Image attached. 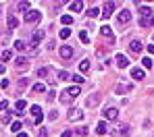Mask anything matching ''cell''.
Returning <instances> with one entry per match:
<instances>
[{
    "mask_svg": "<svg viewBox=\"0 0 154 137\" xmlns=\"http://www.w3.org/2000/svg\"><path fill=\"white\" fill-rule=\"evenodd\" d=\"M140 25H142V27H152V25H154V13H152V8H148V6H142L140 8Z\"/></svg>",
    "mask_w": 154,
    "mask_h": 137,
    "instance_id": "1",
    "label": "cell"
},
{
    "mask_svg": "<svg viewBox=\"0 0 154 137\" xmlns=\"http://www.w3.org/2000/svg\"><path fill=\"white\" fill-rule=\"evenodd\" d=\"M29 110H31V114L35 116V125H40V123L44 121V112H42V108H40L38 104H33V106H31Z\"/></svg>",
    "mask_w": 154,
    "mask_h": 137,
    "instance_id": "2",
    "label": "cell"
},
{
    "mask_svg": "<svg viewBox=\"0 0 154 137\" xmlns=\"http://www.w3.org/2000/svg\"><path fill=\"white\" fill-rule=\"evenodd\" d=\"M100 93H92V96H88V100H85V106L88 108H94V106H98L100 104Z\"/></svg>",
    "mask_w": 154,
    "mask_h": 137,
    "instance_id": "3",
    "label": "cell"
},
{
    "mask_svg": "<svg viewBox=\"0 0 154 137\" xmlns=\"http://www.w3.org/2000/svg\"><path fill=\"white\" fill-rule=\"evenodd\" d=\"M104 118L106 121H117V118H119V110L117 108H106L104 110Z\"/></svg>",
    "mask_w": 154,
    "mask_h": 137,
    "instance_id": "4",
    "label": "cell"
},
{
    "mask_svg": "<svg viewBox=\"0 0 154 137\" xmlns=\"http://www.w3.org/2000/svg\"><path fill=\"white\" fill-rule=\"evenodd\" d=\"M58 54H60V58H65V60H69V58L73 56V48H71V46H60Z\"/></svg>",
    "mask_w": 154,
    "mask_h": 137,
    "instance_id": "5",
    "label": "cell"
},
{
    "mask_svg": "<svg viewBox=\"0 0 154 137\" xmlns=\"http://www.w3.org/2000/svg\"><path fill=\"white\" fill-rule=\"evenodd\" d=\"M42 40H44V31H42V29H35V31H33V42H31V50H35V46H38Z\"/></svg>",
    "mask_w": 154,
    "mask_h": 137,
    "instance_id": "6",
    "label": "cell"
},
{
    "mask_svg": "<svg viewBox=\"0 0 154 137\" xmlns=\"http://www.w3.org/2000/svg\"><path fill=\"white\" fill-rule=\"evenodd\" d=\"M117 19H119V23H121V25H127V23L131 21V13H129V11H125V8H123V11L119 13V17H117Z\"/></svg>",
    "mask_w": 154,
    "mask_h": 137,
    "instance_id": "7",
    "label": "cell"
},
{
    "mask_svg": "<svg viewBox=\"0 0 154 137\" xmlns=\"http://www.w3.org/2000/svg\"><path fill=\"white\" fill-rule=\"evenodd\" d=\"M40 11H29V13H27L25 15V23H35V21H38L40 19Z\"/></svg>",
    "mask_w": 154,
    "mask_h": 137,
    "instance_id": "8",
    "label": "cell"
},
{
    "mask_svg": "<svg viewBox=\"0 0 154 137\" xmlns=\"http://www.w3.org/2000/svg\"><path fill=\"white\" fill-rule=\"evenodd\" d=\"M129 50H131V52H133V54H140V52H142V50H144V44H142V42H140V40H133V42H131V44H129Z\"/></svg>",
    "mask_w": 154,
    "mask_h": 137,
    "instance_id": "9",
    "label": "cell"
},
{
    "mask_svg": "<svg viewBox=\"0 0 154 137\" xmlns=\"http://www.w3.org/2000/svg\"><path fill=\"white\" fill-rule=\"evenodd\" d=\"M113 11H115V2H106L104 8H102V17H104V19H108V17L113 15Z\"/></svg>",
    "mask_w": 154,
    "mask_h": 137,
    "instance_id": "10",
    "label": "cell"
},
{
    "mask_svg": "<svg viewBox=\"0 0 154 137\" xmlns=\"http://www.w3.org/2000/svg\"><path fill=\"white\" fill-rule=\"evenodd\" d=\"M131 77H133L135 81H142L144 77H146V73H144V68L138 66V68H131Z\"/></svg>",
    "mask_w": 154,
    "mask_h": 137,
    "instance_id": "11",
    "label": "cell"
},
{
    "mask_svg": "<svg viewBox=\"0 0 154 137\" xmlns=\"http://www.w3.org/2000/svg\"><path fill=\"white\" fill-rule=\"evenodd\" d=\"M69 118H71V121H81V118H83V112H81L79 108H73L69 112Z\"/></svg>",
    "mask_w": 154,
    "mask_h": 137,
    "instance_id": "12",
    "label": "cell"
},
{
    "mask_svg": "<svg viewBox=\"0 0 154 137\" xmlns=\"http://www.w3.org/2000/svg\"><path fill=\"white\" fill-rule=\"evenodd\" d=\"M115 60H117V64H119L121 68H127V66H129L127 56H123V54H117V58H115Z\"/></svg>",
    "mask_w": 154,
    "mask_h": 137,
    "instance_id": "13",
    "label": "cell"
},
{
    "mask_svg": "<svg viewBox=\"0 0 154 137\" xmlns=\"http://www.w3.org/2000/svg\"><path fill=\"white\" fill-rule=\"evenodd\" d=\"M15 64H17V68H27V66H29V60H27L25 56H19L15 60Z\"/></svg>",
    "mask_w": 154,
    "mask_h": 137,
    "instance_id": "14",
    "label": "cell"
},
{
    "mask_svg": "<svg viewBox=\"0 0 154 137\" xmlns=\"http://www.w3.org/2000/svg\"><path fill=\"white\" fill-rule=\"evenodd\" d=\"M96 133H98V135H106V133H108V125H106L104 121H102V123H98V127H96Z\"/></svg>",
    "mask_w": 154,
    "mask_h": 137,
    "instance_id": "15",
    "label": "cell"
},
{
    "mask_svg": "<svg viewBox=\"0 0 154 137\" xmlns=\"http://www.w3.org/2000/svg\"><path fill=\"white\" fill-rule=\"evenodd\" d=\"M100 31H102V36H106L108 40L113 42V27H111V25H102V29H100Z\"/></svg>",
    "mask_w": 154,
    "mask_h": 137,
    "instance_id": "16",
    "label": "cell"
},
{
    "mask_svg": "<svg viewBox=\"0 0 154 137\" xmlns=\"http://www.w3.org/2000/svg\"><path fill=\"white\" fill-rule=\"evenodd\" d=\"M65 91H67V96H69V98H73V100L79 96V87H77V85H75V87H69V89H65Z\"/></svg>",
    "mask_w": 154,
    "mask_h": 137,
    "instance_id": "17",
    "label": "cell"
},
{
    "mask_svg": "<svg viewBox=\"0 0 154 137\" xmlns=\"http://www.w3.org/2000/svg\"><path fill=\"white\" fill-rule=\"evenodd\" d=\"M81 8H83V2H81V0H75V2H71V11H75V13H79Z\"/></svg>",
    "mask_w": 154,
    "mask_h": 137,
    "instance_id": "18",
    "label": "cell"
},
{
    "mask_svg": "<svg viewBox=\"0 0 154 137\" xmlns=\"http://www.w3.org/2000/svg\"><path fill=\"white\" fill-rule=\"evenodd\" d=\"M60 23L67 27V25H71V23H73V17H71V15H62V17H60Z\"/></svg>",
    "mask_w": 154,
    "mask_h": 137,
    "instance_id": "19",
    "label": "cell"
},
{
    "mask_svg": "<svg viewBox=\"0 0 154 137\" xmlns=\"http://www.w3.org/2000/svg\"><path fill=\"white\" fill-rule=\"evenodd\" d=\"M33 91H35V93H44V91H46V85H44L42 81L35 83V85H33Z\"/></svg>",
    "mask_w": 154,
    "mask_h": 137,
    "instance_id": "20",
    "label": "cell"
},
{
    "mask_svg": "<svg viewBox=\"0 0 154 137\" xmlns=\"http://www.w3.org/2000/svg\"><path fill=\"white\" fill-rule=\"evenodd\" d=\"M129 89H131L129 85H123V83H119V85L115 87V91H117V93H125V91H129Z\"/></svg>",
    "mask_w": 154,
    "mask_h": 137,
    "instance_id": "21",
    "label": "cell"
},
{
    "mask_svg": "<svg viewBox=\"0 0 154 137\" xmlns=\"http://www.w3.org/2000/svg\"><path fill=\"white\" fill-rule=\"evenodd\" d=\"M15 48L19 50V52H25V48H27V44H25L23 40H17V42H15Z\"/></svg>",
    "mask_w": 154,
    "mask_h": 137,
    "instance_id": "22",
    "label": "cell"
},
{
    "mask_svg": "<svg viewBox=\"0 0 154 137\" xmlns=\"http://www.w3.org/2000/svg\"><path fill=\"white\" fill-rule=\"evenodd\" d=\"M21 129H23V125H21L19 121H15V123L11 125V131H13V133H21Z\"/></svg>",
    "mask_w": 154,
    "mask_h": 137,
    "instance_id": "23",
    "label": "cell"
},
{
    "mask_svg": "<svg viewBox=\"0 0 154 137\" xmlns=\"http://www.w3.org/2000/svg\"><path fill=\"white\" fill-rule=\"evenodd\" d=\"M17 25H19V21H17L15 17H8V31H11V29H17Z\"/></svg>",
    "mask_w": 154,
    "mask_h": 137,
    "instance_id": "24",
    "label": "cell"
},
{
    "mask_svg": "<svg viewBox=\"0 0 154 137\" xmlns=\"http://www.w3.org/2000/svg\"><path fill=\"white\" fill-rule=\"evenodd\" d=\"M17 8H19L21 13H25V11L29 13V2H25V0H23V2H19V4H17Z\"/></svg>",
    "mask_w": 154,
    "mask_h": 137,
    "instance_id": "25",
    "label": "cell"
},
{
    "mask_svg": "<svg viewBox=\"0 0 154 137\" xmlns=\"http://www.w3.org/2000/svg\"><path fill=\"white\" fill-rule=\"evenodd\" d=\"M50 73V68L48 66H42V68H38V77H40V79H44V77H46Z\"/></svg>",
    "mask_w": 154,
    "mask_h": 137,
    "instance_id": "26",
    "label": "cell"
},
{
    "mask_svg": "<svg viewBox=\"0 0 154 137\" xmlns=\"http://www.w3.org/2000/svg\"><path fill=\"white\" fill-rule=\"evenodd\" d=\"M79 68H81V73H88L90 71V60H81L79 62Z\"/></svg>",
    "mask_w": 154,
    "mask_h": 137,
    "instance_id": "27",
    "label": "cell"
},
{
    "mask_svg": "<svg viewBox=\"0 0 154 137\" xmlns=\"http://www.w3.org/2000/svg\"><path fill=\"white\" fill-rule=\"evenodd\" d=\"M15 106H17V110L21 112V110H25V108H27V102H25V100H17V104H15Z\"/></svg>",
    "mask_w": 154,
    "mask_h": 137,
    "instance_id": "28",
    "label": "cell"
},
{
    "mask_svg": "<svg viewBox=\"0 0 154 137\" xmlns=\"http://www.w3.org/2000/svg\"><path fill=\"white\" fill-rule=\"evenodd\" d=\"M75 133H77L79 137H85V135H88V127H77Z\"/></svg>",
    "mask_w": 154,
    "mask_h": 137,
    "instance_id": "29",
    "label": "cell"
},
{
    "mask_svg": "<svg viewBox=\"0 0 154 137\" xmlns=\"http://www.w3.org/2000/svg\"><path fill=\"white\" fill-rule=\"evenodd\" d=\"M58 36H60L62 40H67V38L71 36V29H69V27H65V29H60V33H58Z\"/></svg>",
    "mask_w": 154,
    "mask_h": 137,
    "instance_id": "30",
    "label": "cell"
},
{
    "mask_svg": "<svg viewBox=\"0 0 154 137\" xmlns=\"http://www.w3.org/2000/svg\"><path fill=\"white\" fill-rule=\"evenodd\" d=\"M58 79H60V81H67V79H71V75H69L67 71H58Z\"/></svg>",
    "mask_w": 154,
    "mask_h": 137,
    "instance_id": "31",
    "label": "cell"
},
{
    "mask_svg": "<svg viewBox=\"0 0 154 137\" xmlns=\"http://www.w3.org/2000/svg\"><path fill=\"white\" fill-rule=\"evenodd\" d=\"M119 131H121V135H129L131 133V127L129 125H123V127H119Z\"/></svg>",
    "mask_w": 154,
    "mask_h": 137,
    "instance_id": "32",
    "label": "cell"
},
{
    "mask_svg": "<svg viewBox=\"0 0 154 137\" xmlns=\"http://www.w3.org/2000/svg\"><path fill=\"white\" fill-rule=\"evenodd\" d=\"M27 85H29V79H27V77H21V79H19V89L27 87Z\"/></svg>",
    "mask_w": 154,
    "mask_h": 137,
    "instance_id": "33",
    "label": "cell"
},
{
    "mask_svg": "<svg viewBox=\"0 0 154 137\" xmlns=\"http://www.w3.org/2000/svg\"><path fill=\"white\" fill-rule=\"evenodd\" d=\"M11 58H13V52L11 50H4L2 52V60H11Z\"/></svg>",
    "mask_w": 154,
    "mask_h": 137,
    "instance_id": "34",
    "label": "cell"
},
{
    "mask_svg": "<svg viewBox=\"0 0 154 137\" xmlns=\"http://www.w3.org/2000/svg\"><path fill=\"white\" fill-rule=\"evenodd\" d=\"M71 81H75L77 85H81V83H83V77H81V75H73V77H71Z\"/></svg>",
    "mask_w": 154,
    "mask_h": 137,
    "instance_id": "35",
    "label": "cell"
},
{
    "mask_svg": "<svg viewBox=\"0 0 154 137\" xmlns=\"http://www.w3.org/2000/svg\"><path fill=\"white\" fill-rule=\"evenodd\" d=\"M142 64H144V68H152V58H144Z\"/></svg>",
    "mask_w": 154,
    "mask_h": 137,
    "instance_id": "36",
    "label": "cell"
},
{
    "mask_svg": "<svg viewBox=\"0 0 154 137\" xmlns=\"http://www.w3.org/2000/svg\"><path fill=\"white\" fill-rule=\"evenodd\" d=\"M79 40L83 42V44H88V40H90V38H88V31H81V33H79Z\"/></svg>",
    "mask_w": 154,
    "mask_h": 137,
    "instance_id": "37",
    "label": "cell"
},
{
    "mask_svg": "<svg viewBox=\"0 0 154 137\" xmlns=\"http://www.w3.org/2000/svg\"><path fill=\"white\" fill-rule=\"evenodd\" d=\"M88 15H90V17H92V19H94V17H98V15H102V11H98V8H92V11H90Z\"/></svg>",
    "mask_w": 154,
    "mask_h": 137,
    "instance_id": "38",
    "label": "cell"
},
{
    "mask_svg": "<svg viewBox=\"0 0 154 137\" xmlns=\"http://www.w3.org/2000/svg\"><path fill=\"white\" fill-rule=\"evenodd\" d=\"M11 118H13V116H11V112H6V114L2 116V123H4V125H8V123H11Z\"/></svg>",
    "mask_w": 154,
    "mask_h": 137,
    "instance_id": "39",
    "label": "cell"
},
{
    "mask_svg": "<svg viewBox=\"0 0 154 137\" xmlns=\"http://www.w3.org/2000/svg\"><path fill=\"white\" fill-rule=\"evenodd\" d=\"M46 135H48V131L44 129V127H40V129H38V137H46Z\"/></svg>",
    "mask_w": 154,
    "mask_h": 137,
    "instance_id": "40",
    "label": "cell"
},
{
    "mask_svg": "<svg viewBox=\"0 0 154 137\" xmlns=\"http://www.w3.org/2000/svg\"><path fill=\"white\" fill-rule=\"evenodd\" d=\"M48 118H50V121H56V118H58V112H56V110H54V112H50Z\"/></svg>",
    "mask_w": 154,
    "mask_h": 137,
    "instance_id": "41",
    "label": "cell"
},
{
    "mask_svg": "<svg viewBox=\"0 0 154 137\" xmlns=\"http://www.w3.org/2000/svg\"><path fill=\"white\" fill-rule=\"evenodd\" d=\"M0 87L6 89V87H8V79H2V81H0Z\"/></svg>",
    "mask_w": 154,
    "mask_h": 137,
    "instance_id": "42",
    "label": "cell"
},
{
    "mask_svg": "<svg viewBox=\"0 0 154 137\" xmlns=\"http://www.w3.org/2000/svg\"><path fill=\"white\" fill-rule=\"evenodd\" d=\"M71 135H73V133H71V131L67 129V131H62V135H60V137H71Z\"/></svg>",
    "mask_w": 154,
    "mask_h": 137,
    "instance_id": "43",
    "label": "cell"
},
{
    "mask_svg": "<svg viewBox=\"0 0 154 137\" xmlns=\"http://www.w3.org/2000/svg\"><path fill=\"white\" fill-rule=\"evenodd\" d=\"M6 106H8V102H0V110H4Z\"/></svg>",
    "mask_w": 154,
    "mask_h": 137,
    "instance_id": "44",
    "label": "cell"
},
{
    "mask_svg": "<svg viewBox=\"0 0 154 137\" xmlns=\"http://www.w3.org/2000/svg\"><path fill=\"white\" fill-rule=\"evenodd\" d=\"M17 137H29V135H27V133H23V131H21V133H17Z\"/></svg>",
    "mask_w": 154,
    "mask_h": 137,
    "instance_id": "45",
    "label": "cell"
},
{
    "mask_svg": "<svg viewBox=\"0 0 154 137\" xmlns=\"http://www.w3.org/2000/svg\"><path fill=\"white\" fill-rule=\"evenodd\" d=\"M4 71H6V66H4L2 62H0V73H4Z\"/></svg>",
    "mask_w": 154,
    "mask_h": 137,
    "instance_id": "46",
    "label": "cell"
},
{
    "mask_svg": "<svg viewBox=\"0 0 154 137\" xmlns=\"http://www.w3.org/2000/svg\"><path fill=\"white\" fill-rule=\"evenodd\" d=\"M148 52H150V54H154V46H148Z\"/></svg>",
    "mask_w": 154,
    "mask_h": 137,
    "instance_id": "47",
    "label": "cell"
},
{
    "mask_svg": "<svg viewBox=\"0 0 154 137\" xmlns=\"http://www.w3.org/2000/svg\"><path fill=\"white\" fill-rule=\"evenodd\" d=\"M0 13H2V11H0Z\"/></svg>",
    "mask_w": 154,
    "mask_h": 137,
    "instance_id": "48",
    "label": "cell"
}]
</instances>
